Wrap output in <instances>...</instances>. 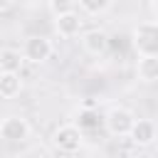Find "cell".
I'll use <instances>...</instances> for the list:
<instances>
[{"mask_svg":"<svg viewBox=\"0 0 158 158\" xmlns=\"http://www.w3.org/2000/svg\"><path fill=\"white\" fill-rule=\"evenodd\" d=\"M131 44L138 57H158V20L138 22L131 30Z\"/></svg>","mask_w":158,"mask_h":158,"instance_id":"6da1fadb","label":"cell"},{"mask_svg":"<svg viewBox=\"0 0 158 158\" xmlns=\"http://www.w3.org/2000/svg\"><path fill=\"white\" fill-rule=\"evenodd\" d=\"M52 146L64 156H74L84 146V131L77 123H62L52 131Z\"/></svg>","mask_w":158,"mask_h":158,"instance_id":"7a4b0ae2","label":"cell"},{"mask_svg":"<svg viewBox=\"0 0 158 158\" xmlns=\"http://www.w3.org/2000/svg\"><path fill=\"white\" fill-rule=\"evenodd\" d=\"M133 123H136V114L126 106H111L104 114V128L116 138H128Z\"/></svg>","mask_w":158,"mask_h":158,"instance_id":"3957f363","label":"cell"},{"mask_svg":"<svg viewBox=\"0 0 158 158\" xmlns=\"http://www.w3.org/2000/svg\"><path fill=\"white\" fill-rule=\"evenodd\" d=\"M32 133V126L25 116L20 114H7L0 121V138L5 143H25Z\"/></svg>","mask_w":158,"mask_h":158,"instance_id":"277c9868","label":"cell"},{"mask_svg":"<svg viewBox=\"0 0 158 158\" xmlns=\"http://www.w3.org/2000/svg\"><path fill=\"white\" fill-rule=\"evenodd\" d=\"M22 54L30 64H44L52 54H54V44L49 37L44 35H30L22 42Z\"/></svg>","mask_w":158,"mask_h":158,"instance_id":"5b68a950","label":"cell"},{"mask_svg":"<svg viewBox=\"0 0 158 158\" xmlns=\"http://www.w3.org/2000/svg\"><path fill=\"white\" fill-rule=\"evenodd\" d=\"M54 30H57L59 37L74 40V37L84 35V17L77 10H67V12H62V15L54 17Z\"/></svg>","mask_w":158,"mask_h":158,"instance_id":"8992f818","label":"cell"},{"mask_svg":"<svg viewBox=\"0 0 158 158\" xmlns=\"http://www.w3.org/2000/svg\"><path fill=\"white\" fill-rule=\"evenodd\" d=\"M128 138H131V143L138 146V148L153 146L156 138H158V126H156V121H151V118H136Z\"/></svg>","mask_w":158,"mask_h":158,"instance_id":"52a82bcc","label":"cell"},{"mask_svg":"<svg viewBox=\"0 0 158 158\" xmlns=\"http://www.w3.org/2000/svg\"><path fill=\"white\" fill-rule=\"evenodd\" d=\"M79 40H81V49H84L86 54H91V57H101V54H106V52H109V44H111L109 35H106L104 30H99V27L86 30Z\"/></svg>","mask_w":158,"mask_h":158,"instance_id":"ba28073f","label":"cell"},{"mask_svg":"<svg viewBox=\"0 0 158 158\" xmlns=\"http://www.w3.org/2000/svg\"><path fill=\"white\" fill-rule=\"evenodd\" d=\"M136 77L143 84L158 81V57H138L136 59Z\"/></svg>","mask_w":158,"mask_h":158,"instance_id":"9c48e42d","label":"cell"},{"mask_svg":"<svg viewBox=\"0 0 158 158\" xmlns=\"http://www.w3.org/2000/svg\"><path fill=\"white\" fill-rule=\"evenodd\" d=\"M25 62L27 59H25L22 49H15V47H2L0 49V72H20Z\"/></svg>","mask_w":158,"mask_h":158,"instance_id":"30bf717a","label":"cell"},{"mask_svg":"<svg viewBox=\"0 0 158 158\" xmlns=\"http://www.w3.org/2000/svg\"><path fill=\"white\" fill-rule=\"evenodd\" d=\"M22 91V77L20 72H0V96L15 99Z\"/></svg>","mask_w":158,"mask_h":158,"instance_id":"8fae6325","label":"cell"},{"mask_svg":"<svg viewBox=\"0 0 158 158\" xmlns=\"http://www.w3.org/2000/svg\"><path fill=\"white\" fill-rule=\"evenodd\" d=\"M81 131H94V128H99V126H104V116H99L94 109H79V114H77V121H74Z\"/></svg>","mask_w":158,"mask_h":158,"instance_id":"7c38bea8","label":"cell"},{"mask_svg":"<svg viewBox=\"0 0 158 158\" xmlns=\"http://www.w3.org/2000/svg\"><path fill=\"white\" fill-rule=\"evenodd\" d=\"M114 0H77L79 10L86 12V15H104L109 7H111Z\"/></svg>","mask_w":158,"mask_h":158,"instance_id":"4fadbf2b","label":"cell"},{"mask_svg":"<svg viewBox=\"0 0 158 158\" xmlns=\"http://www.w3.org/2000/svg\"><path fill=\"white\" fill-rule=\"evenodd\" d=\"M49 10H52L54 17H57V15H62V12L72 10V7H69V0H52V2H49Z\"/></svg>","mask_w":158,"mask_h":158,"instance_id":"5bb4252c","label":"cell"},{"mask_svg":"<svg viewBox=\"0 0 158 158\" xmlns=\"http://www.w3.org/2000/svg\"><path fill=\"white\" fill-rule=\"evenodd\" d=\"M151 10H153V15H156V20H158V0L151 2Z\"/></svg>","mask_w":158,"mask_h":158,"instance_id":"9a60e30c","label":"cell"}]
</instances>
